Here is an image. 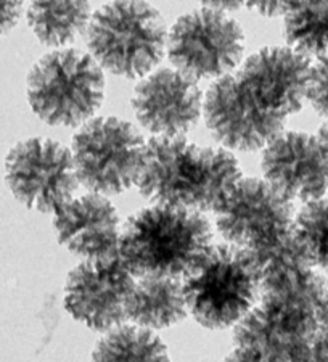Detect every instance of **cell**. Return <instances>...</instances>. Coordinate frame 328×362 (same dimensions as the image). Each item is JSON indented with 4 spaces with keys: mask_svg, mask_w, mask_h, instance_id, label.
Listing matches in <instances>:
<instances>
[{
    "mask_svg": "<svg viewBox=\"0 0 328 362\" xmlns=\"http://www.w3.org/2000/svg\"><path fill=\"white\" fill-rule=\"evenodd\" d=\"M211 245L213 229L203 213L153 204L122 227L119 258L134 277L182 280Z\"/></svg>",
    "mask_w": 328,
    "mask_h": 362,
    "instance_id": "obj_3",
    "label": "cell"
},
{
    "mask_svg": "<svg viewBox=\"0 0 328 362\" xmlns=\"http://www.w3.org/2000/svg\"><path fill=\"white\" fill-rule=\"evenodd\" d=\"M309 76L308 57L291 47L257 50L209 87L203 102L208 129L230 150L264 148L308 100Z\"/></svg>",
    "mask_w": 328,
    "mask_h": 362,
    "instance_id": "obj_1",
    "label": "cell"
},
{
    "mask_svg": "<svg viewBox=\"0 0 328 362\" xmlns=\"http://www.w3.org/2000/svg\"><path fill=\"white\" fill-rule=\"evenodd\" d=\"M317 139H319V142L322 144V147H324L325 155H327V158H328V121H325V124L320 127Z\"/></svg>",
    "mask_w": 328,
    "mask_h": 362,
    "instance_id": "obj_26",
    "label": "cell"
},
{
    "mask_svg": "<svg viewBox=\"0 0 328 362\" xmlns=\"http://www.w3.org/2000/svg\"><path fill=\"white\" fill-rule=\"evenodd\" d=\"M5 179L16 200L39 213H55L79 185L73 151L45 137L23 140L8 151Z\"/></svg>",
    "mask_w": 328,
    "mask_h": 362,
    "instance_id": "obj_10",
    "label": "cell"
},
{
    "mask_svg": "<svg viewBox=\"0 0 328 362\" xmlns=\"http://www.w3.org/2000/svg\"><path fill=\"white\" fill-rule=\"evenodd\" d=\"M240 177L238 161L226 148L155 137L146 142L137 187L155 204L204 213L214 211Z\"/></svg>",
    "mask_w": 328,
    "mask_h": 362,
    "instance_id": "obj_2",
    "label": "cell"
},
{
    "mask_svg": "<svg viewBox=\"0 0 328 362\" xmlns=\"http://www.w3.org/2000/svg\"><path fill=\"white\" fill-rule=\"evenodd\" d=\"M92 18L89 0H31L28 23L39 42L64 47L87 31Z\"/></svg>",
    "mask_w": 328,
    "mask_h": 362,
    "instance_id": "obj_16",
    "label": "cell"
},
{
    "mask_svg": "<svg viewBox=\"0 0 328 362\" xmlns=\"http://www.w3.org/2000/svg\"><path fill=\"white\" fill-rule=\"evenodd\" d=\"M317 337L328 346V290L317 306Z\"/></svg>",
    "mask_w": 328,
    "mask_h": 362,
    "instance_id": "obj_23",
    "label": "cell"
},
{
    "mask_svg": "<svg viewBox=\"0 0 328 362\" xmlns=\"http://www.w3.org/2000/svg\"><path fill=\"white\" fill-rule=\"evenodd\" d=\"M166 49L177 71L195 81L219 79L238 66L245 52V34L230 16L201 8L174 23Z\"/></svg>",
    "mask_w": 328,
    "mask_h": 362,
    "instance_id": "obj_9",
    "label": "cell"
},
{
    "mask_svg": "<svg viewBox=\"0 0 328 362\" xmlns=\"http://www.w3.org/2000/svg\"><path fill=\"white\" fill-rule=\"evenodd\" d=\"M187 309L182 280L140 277L127 303V319L144 329H168L182 322Z\"/></svg>",
    "mask_w": 328,
    "mask_h": 362,
    "instance_id": "obj_15",
    "label": "cell"
},
{
    "mask_svg": "<svg viewBox=\"0 0 328 362\" xmlns=\"http://www.w3.org/2000/svg\"><path fill=\"white\" fill-rule=\"evenodd\" d=\"M105 76L90 55L58 49L44 55L28 74V102L50 126L74 127L102 107Z\"/></svg>",
    "mask_w": 328,
    "mask_h": 362,
    "instance_id": "obj_6",
    "label": "cell"
},
{
    "mask_svg": "<svg viewBox=\"0 0 328 362\" xmlns=\"http://www.w3.org/2000/svg\"><path fill=\"white\" fill-rule=\"evenodd\" d=\"M293 229L310 266L328 274V195L304 203L295 216Z\"/></svg>",
    "mask_w": 328,
    "mask_h": 362,
    "instance_id": "obj_19",
    "label": "cell"
},
{
    "mask_svg": "<svg viewBox=\"0 0 328 362\" xmlns=\"http://www.w3.org/2000/svg\"><path fill=\"white\" fill-rule=\"evenodd\" d=\"M245 7L256 11L267 18L285 16L298 0H242Z\"/></svg>",
    "mask_w": 328,
    "mask_h": 362,
    "instance_id": "obj_21",
    "label": "cell"
},
{
    "mask_svg": "<svg viewBox=\"0 0 328 362\" xmlns=\"http://www.w3.org/2000/svg\"><path fill=\"white\" fill-rule=\"evenodd\" d=\"M262 173L288 200L309 203L327 195L328 158L317 137L306 132H280L262 151Z\"/></svg>",
    "mask_w": 328,
    "mask_h": 362,
    "instance_id": "obj_13",
    "label": "cell"
},
{
    "mask_svg": "<svg viewBox=\"0 0 328 362\" xmlns=\"http://www.w3.org/2000/svg\"><path fill=\"white\" fill-rule=\"evenodd\" d=\"M54 214L58 240L71 253L84 261L119 255V214L107 197L90 192L71 198Z\"/></svg>",
    "mask_w": 328,
    "mask_h": 362,
    "instance_id": "obj_14",
    "label": "cell"
},
{
    "mask_svg": "<svg viewBox=\"0 0 328 362\" xmlns=\"http://www.w3.org/2000/svg\"><path fill=\"white\" fill-rule=\"evenodd\" d=\"M23 0H0V36L7 34L18 23Z\"/></svg>",
    "mask_w": 328,
    "mask_h": 362,
    "instance_id": "obj_22",
    "label": "cell"
},
{
    "mask_svg": "<svg viewBox=\"0 0 328 362\" xmlns=\"http://www.w3.org/2000/svg\"><path fill=\"white\" fill-rule=\"evenodd\" d=\"M222 362H269V361L262 359V358H259V356H256L253 353H248V351H243V349H240V348H235Z\"/></svg>",
    "mask_w": 328,
    "mask_h": 362,
    "instance_id": "obj_25",
    "label": "cell"
},
{
    "mask_svg": "<svg viewBox=\"0 0 328 362\" xmlns=\"http://www.w3.org/2000/svg\"><path fill=\"white\" fill-rule=\"evenodd\" d=\"M204 8L222 11V13H227V11H235L240 7H243L242 0H198Z\"/></svg>",
    "mask_w": 328,
    "mask_h": 362,
    "instance_id": "obj_24",
    "label": "cell"
},
{
    "mask_svg": "<svg viewBox=\"0 0 328 362\" xmlns=\"http://www.w3.org/2000/svg\"><path fill=\"white\" fill-rule=\"evenodd\" d=\"M92 362H171L168 346L153 330L119 325L107 332L92 353Z\"/></svg>",
    "mask_w": 328,
    "mask_h": 362,
    "instance_id": "obj_17",
    "label": "cell"
},
{
    "mask_svg": "<svg viewBox=\"0 0 328 362\" xmlns=\"http://www.w3.org/2000/svg\"><path fill=\"white\" fill-rule=\"evenodd\" d=\"M187 309L198 324L222 330L237 325L261 298V269L248 251L211 245L182 279Z\"/></svg>",
    "mask_w": 328,
    "mask_h": 362,
    "instance_id": "obj_4",
    "label": "cell"
},
{
    "mask_svg": "<svg viewBox=\"0 0 328 362\" xmlns=\"http://www.w3.org/2000/svg\"><path fill=\"white\" fill-rule=\"evenodd\" d=\"M216 226L227 243L253 256L271 253L295 237V209L262 179L240 177L214 208Z\"/></svg>",
    "mask_w": 328,
    "mask_h": 362,
    "instance_id": "obj_7",
    "label": "cell"
},
{
    "mask_svg": "<svg viewBox=\"0 0 328 362\" xmlns=\"http://www.w3.org/2000/svg\"><path fill=\"white\" fill-rule=\"evenodd\" d=\"M285 36L304 57L328 54V0H298L285 15Z\"/></svg>",
    "mask_w": 328,
    "mask_h": 362,
    "instance_id": "obj_18",
    "label": "cell"
},
{
    "mask_svg": "<svg viewBox=\"0 0 328 362\" xmlns=\"http://www.w3.org/2000/svg\"><path fill=\"white\" fill-rule=\"evenodd\" d=\"M308 100L328 121V54L319 57L315 65H310Z\"/></svg>",
    "mask_w": 328,
    "mask_h": 362,
    "instance_id": "obj_20",
    "label": "cell"
},
{
    "mask_svg": "<svg viewBox=\"0 0 328 362\" xmlns=\"http://www.w3.org/2000/svg\"><path fill=\"white\" fill-rule=\"evenodd\" d=\"M87 45L102 69L137 79L161 62L168 31L160 11L146 0H111L92 15Z\"/></svg>",
    "mask_w": 328,
    "mask_h": 362,
    "instance_id": "obj_5",
    "label": "cell"
},
{
    "mask_svg": "<svg viewBox=\"0 0 328 362\" xmlns=\"http://www.w3.org/2000/svg\"><path fill=\"white\" fill-rule=\"evenodd\" d=\"M136 277L119 255L86 259L69 272L64 285V309L78 322L108 332L127 319V303Z\"/></svg>",
    "mask_w": 328,
    "mask_h": 362,
    "instance_id": "obj_11",
    "label": "cell"
},
{
    "mask_svg": "<svg viewBox=\"0 0 328 362\" xmlns=\"http://www.w3.org/2000/svg\"><path fill=\"white\" fill-rule=\"evenodd\" d=\"M132 108L140 124L156 137H184L201 118L203 95L195 79L164 68L140 81Z\"/></svg>",
    "mask_w": 328,
    "mask_h": 362,
    "instance_id": "obj_12",
    "label": "cell"
},
{
    "mask_svg": "<svg viewBox=\"0 0 328 362\" xmlns=\"http://www.w3.org/2000/svg\"><path fill=\"white\" fill-rule=\"evenodd\" d=\"M146 142L124 119L103 116L87 121L73 139L79 184L92 194L119 195L137 185Z\"/></svg>",
    "mask_w": 328,
    "mask_h": 362,
    "instance_id": "obj_8",
    "label": "cell"
}]
</instances>
